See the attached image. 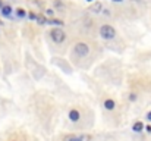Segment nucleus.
<instances>
[{
  "mask_svg": "<svg viewBox=\"0 0 151 141\" xmlns=\"http://www.w3.org/2000/svg\"><path fill=\"white\" fill-rule=\"evenodd\" d=\"M100 35H101V38H104V40H111V38H114L116 31L110 25H103L100 28Z\"/></svg>",
  "mask_w": 151,
  "mask_h": 141,
  "instance_id": "f257e3e1",
  "label": "nucleus"
},
{
  "mask_svg": "<svg viewBox=\"0 0 151 141\" xmlns=\"http://www.w3.org/2000/svg\"><path fill=\"white\" fill-rule=\"evenodd\" d=\"M51 35V40L54 41V43H63L65 41V38H66V34H65V31L63 30H60V28H54L53 31L50 33Z\"/></svg>",
  "mask_w": 151,
  "mask_h": 141,
  "instance_id": "f03ea898",
  "label": "nucleus"
},
{
  "mask_svg": "<svg viewBox=\"0 0 151 141\" xmlns=\"http://www.w3.org/2000/svg\"><path fill=\"white\" fill-rule=\"evenodd\" d=\"M88 51H90V47L87 46L85 43H78V44L75 46V53H76L78 56H81V57L87 56Z\"/></svg>",
  "mask_w": 151,
  "mask_h": 141,
  "instance_id": "7ed1b4c3",
  "label": "nucleus"
},
{
  "mask_svg": "<svg viewBox=\"0 0 151 141\" xmlns=\"http://www.w3.org/2000/svg\"><path fill=\"white\" fill-rule=\"evenodd\" d=\"M0 10H1V15L3 16H10L12 15V7L10 6H3Z\"/></svg>",
  "mask_w": 151,
  "mask_h": 141,
  "instance_id": "20e7f679",
  "label": "nucleus"
},
{
  "mask_svg": "<svg viewBox=\"0 0 151 141\" xmlns=\"http://www.w3.org/2000/svg\"><path fill=\"white\" fill-rule=\"evenodd\" d=\"M69 118H70V121L76 122V121L79 119V112H78V110H70V112H69Z\"/></svg>",
  "mask_w": 151,
  "mask_h": 141,
  "instance_id": "39448f33",
  "label": "nucleus"
},
{
  "mask_svg": "<svg viewBox=\"0 0 151 141\" xmlns=\"http://www.w3.org/2000/svg\"><path fill=\"white\" fill-rule=\"evenodd\" d=\"M114 106H116V104H114L113 100H106V101H104V107H106L107 110H113Z\"/></svg>",
  "mask_w": 151,
  "mask_h": 141,
  "instance_id": "423d86ee",
  "label": "nucleus"
},
{
  "mask_svg": "<svg viewBox=\"0 0 151 141\" xmlns=\"http://www.w3.org/2000/svg\"><path fill=\"white\" fill-rule=\"evenodd\" d=\"M142 128H144L142 122H135V124H134V127H132V129H134L135 132H141V131H142Z\"/></svg>",
  "mask_w": 151,
  "mask_h": 141,
  "instance_id": "0eeeda50",
  "label": "nucleus"
},
{
  "mask_svg": "<svg viewBox=\"0 0 151 141\" xmlns=\"http://www.w3.org/2000/svg\"><path fill=\"white\" fill-rule=\"evenodd\" d=\"M49 24H51V25H63V21H60V19H51V21H49Z\"/></svg>",
  "mask_w": 151,
  "mask_h": 141,
  "instance_id": "6e6552de",
  "label": "nucleus"
},
{
  "mask_svg": "<svg viewBox=\"0 0 151 141\" xmlns=\"http://www.w3.org/2000/svg\"><path fill=\"white\" fill-rule=\"evenodd\" d=\"M16 16H18V18H24V16H25V10H24V9H18V10H16Z\"/></svg>",
  "mask_w": 151,
  "mask_h": 141,
  "instance_id": "1a4fd4ad",
  "label": "nucleus"
},
{
  "mask_svg": "<svg viewBox=\"0 0 151 141\" xmlns=\"http://www.w3.org/2000/svg\"><path fill=\"white\" fill-rule=\"evenodd\" d=\"M35 19H37V21H38V24H41V25H43V24H46V22H47V21H46V18H44V16H37V18H35Z\"/></svg>",
  "mask_w": 151,
  "mask_h": 141,
  "instance_id": "9d476101",
  "label": "nucleus"
},
{
  "mask_svg": "<svg viewBox=\"0 0 151 141\" xmlns=\"http://www.w3.org/2000/svg\"><path fill=\"white\" fill-rule=\"evenodd\" d=\"M99 10H101V4L100 3H97V4H94V6H93V12H99Z\"/></svg>",
  "mask_w": 151,
  "mask_h": 141,
  "instance_id": "9b49d317",
  "label": "nucleus"
},
{
  "mask_svg": "<svg viewBox=\"0 0 151 141\" xmlns=\"http://www.w3.org/2000/svg\"><path fill=\"white\" fill-rule=\"evenodd\" d=\"M46 13H47L49 16H53V15H54V10H53V9H47V10H46Z\"/></svg>",
  "mask_w": 151,
  "mask_h": 141,
  "instance_id": "f8f14e48",
  "label": "nucleus"
},
{
  "mask_svg": "<svg viewBox=\"0 0 151 141\" xmlns=\"http://www.w3.org/2000/svg\"><path fill=\"white\" fill-rule=\"evenodd\" d=\"M135 98H137V94H131V95H129V100H131V101H134V100H135Z\"/></svg>",
  "mask_w": 151,
  "mask_h": 141,
  "instance_id": "ddd939ff",
  "label": "nucleus"
},
{
  "mask_svg": "<svg viewBox=\"0 0 151 141\" xmlns=\"http://www.w3.org/2000/svg\"><path fill=\"white\" fill-rule=\"evenodd\" d=\"M28 16H29V19H35V18H37V15H34L32 12H31V13H29Z\"/></svg>",
  "mask_w": 151,
  "mask_h": 141,
  "instance_id": "4468645a",
  "label": "nucleus"
},
{
  "mask_svg": "<svg viewBox=\"0 0 151 141\" xmlns=\"http://www.w3.org/2000/svg\"><path fill=\"white\" fill-rule=\"evenodd\" d=\"M69 141H82V138H70Z\"/></svg>",
  "mask_w": 151,
  "mask_h": 141,
  "instance_id": "2eb2a0df",
  "label": "nucleus"
},
{
  "mask_svg": "<svg viewBox=\"0 0 151 141\" xmlns=\"http://www.w3.org/2000/svg\"><path fill=\"white\" fill-rule=\"evenodd\" d=\"M147 119H148V121H151V112H148V113H147Z\"/></svg>",
  "mask_w": 151,
  "mask_h": 141,
  "instance_id": "dca6fc26",
  "label": "nucleus"
},
{
  "mask_svg": "<svg viewBox=\"0 0 151 141\" xmlns=\"http://www.w3.org/2000/svg\"><path fill=\"white\" fill-rule=\"evenodd\" d=\"M145 131H147V132H151V127H150V125H148V127L145 128Z\"/></svg>",
  "mask_w": 151,
  "mask_h": 141,
  "instance_id": "f3484780",
  "label": "nucleus"
},
{
  "mask_svg": "<svg viewBox=\"0 0 151 141\" xmlns=\"http://www.w3.org/2000/svg\"><path fill=\"white\" fill-rule=\"evenodd\" d=\"M1 7H3V3H1V0H0V9H1Z\"/></svg>",
  "mask_w": 151,
  "mask_h": 141,
  "instance_id": "a211bd4d",
  "label": "nucleus"
},
{
  "mask_svg": "<svg viewBox=\"0 0 151 141\" xmlns=\"http://www.w3.org/2000/svg\"><path fill=\"white\" fill-rule=\"evenodd\" d=\"M113 1H117V3H119V1H122V0H113Z\"/></svg>",
  "mask_w": 151,
  "mask_h": 141,
  "instance_id": "6ab92c4d",
  "label": "nucleus"
},
{
  "mask_svg": "<svg viewBox=\"0 0 151 141\" xmlns=\"http://www.w3.org/2000/svg\"><path fill=\"white\" fill-rule=\"evenodd\" d=\"M87 1H94V0H87Z\"/></svg>",
  "mask_w": 151,
  "mask_h": 141,
  "instance_id": "aec40b11",
  "label": "nucleus"
},
{
  "mask_svg": "<svg viewBox=\"0 0 151 141\" xmlns=\"http://www.w3.org/2000/svg\"><path fill=\"white\" fill-rule=\"evenodd\" d=\"M0 25H1V21H0Z\"/></svg>",
  "mask_w": 151,
  "mask_h": 141,
  "instance_id": "412c9836",
  "label": "nucleus"
}]
</instances>
